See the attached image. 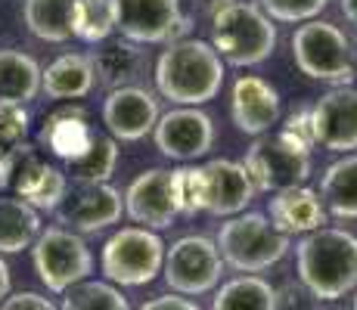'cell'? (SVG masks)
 Instances as JSON below:
<instances>
[{"mask_svg":"<svg viewBox=\"0 0 357 310\" xmlns=\"http://www.w3.org/2000/svg\"><path fill=\"white\" fill-rule=\"evenodd\" d=\"M115 31L112 0H75L72 6V38L97 47Z\"/></svg>","mask_w":357,"mask_h":310,"instance_id":"29","label":"cell"},{"mask_svg":"<svg viewBox=\"0 0 357 310\" xmlns=\"http://www.w3.org/2000/svg\"><path fill=\"white\" fill-rule=\"evenodd\" d=\"M29 109L22 102L0 100V158H6L16 146H22L29 137Z\"/></svg>","mask_w":357,"mask_h":310,"instance_id":"33","label":"cell"},{"mask_svg":"<svg viewBox=\"0 0 357 310\" xmlns=\"http://www.w3.org/2000/svg\"><path fill=\"white\" fill-rule=\"evenodd\" d=\"M72 6L75 0H22L25 29L47 44H66L72 38Z\"/></svg>","mask_w":357,"mask_h":310,"instance_id":"27","label":"cell"},{"mask_svg":"<svg viewBox=\"0 0 357 310\" xmlns=\"http://www.w3.org/2000/svg\"><path fill=\"white\" fill-rule=\"evenodd\" d=\"M159 100L153 91L134 84L119 87V91L106 93L102 100V124H106L109 137L115 143H137L146 134H153L159 124Z\"/></svg>","mask_w":357,"mask_h":310,"instance_id":"12","label":"cell"},{"mask_svg":"<svg viewBox=\"0 0 357 310\" xmlns=\"http://www.w3.org/2000/svg\"><path fill=\"white\" fill-rule=\"evenodd\" d=\"M125 215L134 220V226L143 230H168L174 224L177 205L171 196V171L168 168H149L137 174L125 189Z\"/></svg>","mask_w":357,"mask_h":310,"instance_id":"16","label":"cell"},{"mask_svg":"<svg viewBox=\"0 0 357 310\" xmlns=\"http://www.w3.org/2000/svg\"><path fill=\"white\" fill-rule=\"evenodd\" d=\"M224 75L227 68L208 40L183 38L168 44L155 59V91L174 106L199 109L221 93Z\"/></svg>","mask_w":357,"mask_h":310,"instance_id":"2","label":"cell"},{"mask_svg":"<svg viewBox=\"0 0 357 310\" xmlns=\"http://www.w3.org/2000/svg\"><path fill=\"white\" fill-rule=\"evenodd\" d=\"M115 164H119V143L109 134H97L84 155L68 162V177L72 183H109V177L115 174Z\"/></svg>","mask_w":357,"mask_h":310,"instance_id":"28","label":"cell"},{"mask_svg":"<svg viewBox=\"0 0 357 310\" xmlns=\"http://www.w3.org/2000/svg\"><path fill=\"white\" fill-rule=\"evenodd\" d=\"M0 310H59V307L38 292H13L3 298Z\"/></svg>","mask_w":357,"mask_h":310,"instance_id":"35","label":"cell"},{"mask_svg":"<svg viewBox=\"0 0 357 310\" xmlns=\"http://www.w3.org/2000/svg\"><path fill=\"white\" fill-rule=\"evenodd\" d=\"M10 177H13V153L6 158H0V192L10 186Z\"/></svg>","mask_w":357,"mask_h":310,"instance_id":"38","label":"cell"},{"mask_svg":"<svg viewBox=\"0 0 357 310\" xmlns=\"http://www.w3.org/2000/svg\"><path fill=\"white\" fill-rule=\"evenodd\" d=\"M211 47L224 65L249 68L271 59L277 50V25L264 16L258 3L227 0L211 16Z\"/></svg>","mask_w":357,"mask_h":310,"instance_id":"3","label":"cell"},{"mask_svg":"<svg viewBox=\"0 0 357 310\" xmlns=\"http://www.w3.org/2000/svg\"><path fill=\"white\" fill-rule=\"evenodd\" d=\"M97 75V84L109 93L119 87H134L146 72V53L140 44H130L125 38H109L87 53Z\"/></svg>","mask_w":357,"mask_h":310,"instance_id":"19","label":"cell"},{"mask_svg":"<svg viewBox=\"0 0 357 310\" xmlns=\"http://www.w3.org/2000/svg\"><path fill=\"white\" fill-rule=\"evenodd\" d=\"M40 72L34 56L22 50H0V100L31 102L40 96Z\"/></svg>","mask_w":357,"mask_h":310,"instance_id":"25","label":"cell"},{"mask_svg":"<svg viewBox=\"0 0 357 310\" xmlns=\"http://www.w3.org/2000/svg\"><path fill=\"white\" fill-rule=\"evenodd\" d=\"M93 87H97V75L87 53H63L40 72V93L47 100H84L87 93H93Z\"/></svg>","mask_w":357,"mask_h":310,"instance_id":"21","label":"cell"},{"mask_svg":"<svg viewBox=\"0 0 357 310\" xmlns=\"http://www.w3.org/2000/svg\"><path fill=\"white\" fill-rule=\"evenodd\" d=\"M289 44L298 72L311 81H326L335 87H348L354 81L357 68L351 59V40L339 25L314 19L295 29Z\"/></svg>","mask_w":357,"mask_h":310,"instance_id":"5","label":"cell"},{"mask_svg":"<svg viewBox=\"0 0 357 310\" xmlns=\"http://www.w3.org/2000/svg\"><path fill=\"white\" fill-rule=\"evenodd\" d=\"M224 261L215 239L208 236H181L165 248L162 279L168 288L183 298H199L221 286Z\"/></svg>","mask_w":357,"mask_h":310,"instance_id":"9","label":"cell"},{"mask_svg":"<svg viewBox=\"0 0 357 310\" xmlns=\"http://www.w3.org/2000/svg\"><path fill=\"white\" fill-rule=\"evenodd\" d=\"M351 59H354V68H357V34H354V40H351Z\"/></svg>","mask_w":357,"mask_h":310,"instance_id":"40","label":"cell"},{"mask_svg":"<svg viewBox=\"0 0 357 310\" xmlns=\"http://www.w3.org/2000/svg\"><path fill=\"white\" fill-rule=\"evenodd\" d=\"M171 196H174L177 215L193 217L202 211V171L193 164H181L171 171Z\"/></svg>","mask_w":357,"mask_h":310,"instance_id":"31","label":"cell"},{"mask_svg":"<svg viewBox=\"0 0 357 310\" xmlns=\"http://www.w3.org/2000/svg\"><path fill=\"white\" fill-rule=\"evenodd\" d=\"M320 199L326 215L339 220H357V153L335 158L320 177Z\"/></svg>","mask_w":357,"mask_h":310,"instance_id":"23","label":"cell"},{"mask_svg":"<svg viewBox=\"0 0 357 310\" xmlns=\"http://www.w3.org/2000/svg\"><path fill=\"white\" fill-rule=\"evenodd\" d=\"M283 134L286 137H292L295 143H301V146H307V149H314L317 143H314V121H311V106H305V109H295V112L286 118L283 124Z\"/></svg>","mask_w":357,"mask_h":310,"instance_id":"34","label":"cell"},{"mask_svg":"<svg viewBox=\"0 0 357 310\" xmlns=\"http://www.w3.org/2000/svg\"><path fill=\"white\" fill-rule=\"evenodd\" d=\"M261 10L271 22H286V25H305L314 22L320 13L329 6V0H261Z\"/></svg>","mask_w":357,"mask_h":310,"instance_id":"32","label":"cell"},{"mask_svg":"<svg viewBox=\"0 0 357 310\" xmlns=\"http://www.w3.org/2000/svg\"><path fill=\"white\" fill-rule=\"evenodd\" d=\"M93 130L87 124L84 109L72 106V109H59L50 118L44 121V130H40V143H47L53 155H59L63 162H75L78 155H84L93 143Z\"/></svg>","mask_w":357,"mask_h":310,"instance_id":"22","label":"cell"},{"mask_svg":"<svg viewBox=\"0 0 357 310\" xmlns=\"http://www.w3.org/2000/svg\"><path fill=\"white\" fill-rule=\"evenodd\" d=\"M59 310H130L128 298L119 286L106 279H84L63 292Z\"/></svg>","mask_w":357,"mask_h":310,"instance_id":"30","label":"cell"},{"mask_svg":"<svg viewBox=\"0 0 357 310\" xmlns=\"http://www.w3.org/2000/svg\"><path fill=\"white\" fill-rule=\"evenodd\" d=\"M298 282L314 301H339L357 288V236L342 226H320L295 245Z\"/></svg>","mask_w":357,"mask_h":310,"instance_id":"1","label":"cell"},{"mask_svg":"<svg viewBox=\"0 0 357 310\" xmlns=\"http://www.w3.org/2000/svg\"><path fill=\"white\" fill-rule=\"evenodd\" d=\"M354 310H357V288H354Z\"/></svg>","mask_w":357,"mask_h":310,"instance_id":"41","label":"cell"},{"mask_svg":"<svg viewBox=\"0 0 357 310\" xmlns=\"http://www.w3.org/2000/svg\"><path fill=\"white\" fill-rule=\"evenodd\" d=\"M165 245L159 233L143 230V226H121L106 239L100 254L102 277L112 286L137 288L146 286L155 277H162Z\"/></svg>","mask_w":357,"mask_h":310,"instance_id":"6","label":"cell"},{"mask_svg":"<svg viewBox=\"0 0 357 310\" xmlns=\"http://www.w3.org/2000/svg\"><path fill=\"white\" fill-rule=\"evenodd\" d=\"M202 211L211 217H236L255 199V183L245 174L243 162L211 158L202 168Z\"/></svg>","mask_w":357,"mask_h":310,"instance_id":"13","label":"cell"},{"mask_svg":"<svg viewBox=\"0 0 357 310\" xmlns=\"http://www.w3.org/2000/svg\"><path fill=\"white\" fill-rule=\"evenodd\" d=\"M155 146L165 158L174 162H193L202 158L215 143V124L202 109H171L159 115V124L153 130Z\"/></svg>","mask_w":357,"mask_h":310,"instance_id":"14","label":"cell"},{"mask_svg":"<svg viewBox=\"0 0 357 310\" xmlns=\"http://www.w3.org/2000/svg\"><path fill=\"white\" fill-rule=\"evenodd\" d=\"M211 310H277V288L264 277L239 273L215 292Z\"/></svg>","mask_w":357,"mask_h":310,"instance_id":"26","label":"cell"},{"mask_svg":"<svg viewBox=\"0 0 357 310\" xmlns=\"http://www.w3.org/2000/svg\"><path fill=\"white\" fill-rule=\"evenodd\" d=\"M326 208L324 199H320L317 189L311 186H295V189L286 192H273L271 205H267V220L277 226L286 236H305V233H314L326 224Z\"/></svg>","mask_w":357,"mask_h":310,"instance_id":"20","label":"cell"},{"mask_svg":"<svg viewBox=\"0 0 357 310\" xmlns=\"http://www.w3.org/2000/svg\"><path fill=\"white\" fill-rule=\"evenodd\" d=\"M339 6H342V13H345L348 22L357 25V0H339Z\"/></svg>","mask_w":357,"mask_h":310,"instance_id":"39","label":"cell"},{"mask_svg":"<svg viewBox=\"0 0 357 310\" xmlns=\"http://www.w3.org/2000/svg\"><path fill=\"white\" fill-rule=\"evenodd\" d=\"M243 168L258 192H286L305 186L311 177V149L277 130L255 137V143L245 149Z\"/></svg>","mask_w":357,"mask_h":310,"instance_id":"7","label":"cell"},{"mask_svg":"<svg viewBox=\"0 0 357 310\" xmlns=\"http://www.w3.org/2000/svg\"><path fill=\"white\" fill-rule=\"evenodd\" d=\"M314 143L329 153L351 155L357 149V91L354 87H333L311 106Z\"/></svg>","mask_w":357,"mask_h":310,"instance_id":"17","label":"cell"},{"mask_svg":"<svg viewBox=\"0 0 357 310\" xmlns=\"http://www.w3.org/2000/svg\"><path fill=\"white\" fill-rule=\"evenodd\" d=\"M115 31L130 44H174L183 40L187 19L181 0H112Z\"/></svg>","mask_w":357,"mask_h":310,"instance_id":"10","label":"cell"},{"mask_svg":"<svg viewBox=\"0 0 357 310\" xmlns=\"http://www.w3.org/2000/svg\"><path fill=\"white\" fill-rule=\"evenodd\" d=\"M40 215L19 196H0V254H16L40 236Z\"/></svg>","mask_w":357,"mask_h":310,"instance_id":"24","label":"cell"},{"mask_svg":"<svg viewBox=\"0 0 357 310\" xmlns=\"http://www.w3.org/2000/svg\"><path fill=\"white\" fill-rule=\"evenodd\" d=\"M56 220L72 233H100L119 224L125 215V196L112 183H68V192L56 211Z\"/></svg>","mask_w":357,"mask_h":310,"instance_id":"11","label":"cell"},{"mask_svg":"<svg viewBox=\"0 0 357 310\" xmlns=\"http://www.w3.org/2000/svg\"><path fill=\"white\" fill-rule=\"evenodd\" d=\"M230 115L236 130L249 137H264L280 121V93L258 75H243L233 84Z\"/></svg>","mask_w":357,"mask_h":310,"instance_id":"18","label":"cell"},{"mask_svg":"<svg viewBox=\"0 0 357 310\" xmlns=\"http://www.w3.org/2000/svg\"><path fill=\"white\" fill-rule=\"evenodd\" d=\"M137 310H202V307H199L193 298L168 292V295H159V298H149L146 304H140Z\"/></svg>","mask_w":357,"mask_h":310,"instance_id":"36","label":"cell"},{"mask_svg":"<svg viewBox=\"0 0 357 310\" xmlns=\"http://www.w3.org/2000/svg\"><path fill=\"white\" fill-rule=\"evenodd\" d=\"M215 245L221 251L224 267L258 277V273L271 270L273 264H280L286 258V251L292 248V239L286 233H280L267 220V215L243 211V215L227 217L218 226Z\"/></svg>","mask_w":357,"mask_h":310,"instance_id":"4","label":"cell"},{"mask_svg":"<svg viewBox=\"0 0 357 310\" xmlns=\"http://www.w3.org/2000/svg\"><path fill=\"white\" fill-rule=\"evenodd\" d=\"M10 183L16 186V196L22 202H29L34 211H56L63 205L68 192V174L53 164H47L44 158L31 153V146H16L13 149V177Z\"/></svg>","mask_w":357,"mask_h":310,"instance_id":"15","label":"cell"},{"mask_svg":"<svg viewBox=\"0 0 357 310\" xmlns=\"http://www.w3.org/2000/svg\"><path fill=\"white\" fill-rule=\"evenodd\" d=\"M31 261L38 279L53 295H63L72 286L84 282L93 273V254L84 236L66 230V226H47L31 245Z\"/></svg>","mask_w":357,"mask_h":310,"instance_id":"8","label":"cell"},{"mask_svg":"<svg viewBox=\"0 0 357 310\" xmlns=\"http://www.w3.org/2000/svg\"><path fill=\"white\" fill-rule=\"evenodd\" d=\"M10 286H13V277H10V264L3 261V254H0V304H3V298L10 295Z\"/></svg>","mask_w":357,"mask_h":310,"instance_id":"37","label":"cell"}]
</instances>
